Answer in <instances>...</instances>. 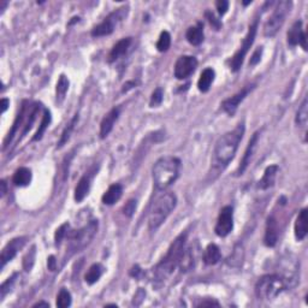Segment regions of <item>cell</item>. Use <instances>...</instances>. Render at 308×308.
Wrapping results in <instances>:
<instances>
[{"mask_svg":"<svg viewBox=\"0 0 308 308\" xmlns=\"http://www.w3.org/2000/svg\"><path fill=\"white\" fill-rule=\"evenodd\" d=\"M246 127L242 122L234 130L228 131L218 139L212 157V170L220 172L231 163L237 152L238 146L243 139Z\"/></svg>","mask_w":308,"mask_h":308,"instance_id":"obj_1","label":"cell"},{"mask_svg":"<svg viewBox=\"0 0 308 308\" xmlns=\"http://www.w3.org/2000/svg\"><path fill=\"white\" fill-rule=\"evenodd\" d=\"M185 243H187V232H184V234L182 232L172 242L163 260L153 268L155 279L165 280L167 277L171 276L175 268L179 265V261H181V258L185 249Z\"/></svg>","mask_w":308,"mask_h":308,"instance_id":"obj_2","label":"cell"},{"mask_svg":"<svg viewBox=\"0 0 308 308\" xmlns=\"http://www.w3.org/2000/svg\"><path fill=\"white\" fill-rule=\"evenodd\" d=\"M179 169H181V160L177 157L166 155L158 159L152 170L155 188L158 190H165L166 188H169L178 178Z\"/></svg>","mask_w":308,"mask_h":308,"instance_id":"obj_3","label":"cell"},{"mask_svg":"<svg viewBox=\"0 0 308 308\" xmlns=\"http://www.w3.org/2000/svg\"><path fill=\"white\" fill-rule=\"evenodd\" d=\"M177 205V197L173 193H165L155 200L148 216L149 230L155 231L171 214Z\"/></svg>","mask_w":308,"mask_h":308,"instance_id":"obj_4","label":"cell"},{"mask_svg":"<svg viewBox=\"0 0 308 308\" xmlns=\"http://www.w3.org/2000/svg\"><path fill=\"white\" fill-rule=\"evenodd\" d=\"M99 223L98 220H91L87 225L83 226L82 229L76 230V231L68 232V248L67 254L69 253V256H73L74 254L82 252L87 246L93 241L98 232Z\"/></svg>","mask_w":308,"mask_h":308,"instance_id":"obj_5","label":"cell"},{"mask_svg":"<svg viewBox=\"0 0 308 308\" xmlns=\"http://www.w3.org/2000/svg\"><path fill=\"white\" fill-rule=\"evenodd\" d=\"M288 288L285 279L279 274H265L255 284V295L259 300H273Z\"/></svg>","mask_w":308,"mask_h":308,"instance_id":"obj_6","label":"cell"},{"mask_svg":"<svg viewBox=\"0 0 308 308\" xmlns=\"http://www.w3.org/2000/svg\"><path fill=\"white\" fill-rule=\"evenodd\" d=\"M291 7L292 3L286 2V0L278 3L273 13H272L264 25V35L266 38H273L278 31L282 28L284 22H285L286 16H288L290 10H291Z\"/></svg>","mask_w":308,"mask_h":308,"instance_id":"obj_7","label":"cell"},{"mask_svg":"<svg viewBox=\"0 0 308 308\" xmlns=\"http://www.w3.org/2000/svg\"><path fill=\"white\" fill-rule=\"evenodd\" d=\"M128 11L129 9L128 8H119L117 10H115L113 13H111L109 16L106 17L105 20L103 21L101 23H99L98 26H95L94 28L92 29V37L93 38H101V37H107V35H111L113 32H115L116 27H117L119 23L123 21L125 17H127Z\"/></svg>","mask_w":308,"mask_h":308,"instance_id":"obj_8","label":"cell"},{"mask_svg":"<svg viewBox=\"0 0 308 308\" xmlns=\"http://www.w3.org/2000/svg\"><path fill=\"white\" fill-rule=\"evenodd\" d=\"M258 25H259V21L258 20L254 21L253 25L249 27V29H248L246 38H244L243 41H242L240 50H238L237 52L232 56L231 61H230V69H231V71H234V73H237V71L242 68L244 58H246L248 52H249L250 47H252V45L254 44V40H255L256 33H258Z\"/></svg>","mask_w":308,"mask_h":308,"instance_id":"obj_9","label":"cell"},{"mask_svg":"<svg viewBox=\"0 0 308 308\" xmlns=\"http://www.w3.org/2000/svg\"><path fill=\"white\" fill-rule=\"evenodd\" d=\"M234 229V208L232 206H224L220 210L216 224V235L219 237H226Z\"/></svg>","mask_w":308,"mask_h":308,"instance_id":"obj_10","label":"cell"},{"mask_svg":"<svg viewBox=\"0 0 308 308\" xmlns=\"http://www.w3.org/2000/svg\"><path fill=\"white\" fill-rule=\"evenodd\" d=\"M197 68V59L193 56L179 57L173 69V75L177 80H185L194 74Z\"/></svg>","mask_w":308,"mask_h":308,"instance_id":"obj_11","label":"cell"},{"mask_svg":"<svg viewBox=\"0 0 308 308\" xmlns=\"http://www.w3.org/2000/svg\"><path fill=\"white\" fill-rule=\"evenodd\" d=\"M254 88H255V85H248L246 87H243L240 92L236 93L235 95L225 99V100L220 104L223 111L226 112L229 116H231L232 117V116L236 113V111H237L240 104L247 98V95L249 94V93H252L254 91Z\"/></svg>","mask_w":308,"mask_h":308,"instance_id":"obj_12","label":"cell"},{"mask_svg":"<svg viewBox=\"0 0 308 308\" xmlns=\"http://www.w3.org/2000/svg\"><path fill=\"white\" fill-rule=\"evenodd\" d=\"M27 243V237H16L11 240L2 252V267H4L9 261H11L17 255L19 250L22 249Z\"/></svg>","mask_w":308,"mask_h":308,"instance_id":"obj_13","label":"cell"},{"mask_svg":"<svg viewBox=\"0 0 308 308\" xmlns=\"http://www.w3.org/2000/svg\"><path fill=\"white\" fill-rule=\"evenodd\" d=\"M258 140H259V131L253 134V136L250 137L249 142H248V146L244 151L243 157H242V160L240 163V166L238 169L236 170V176H242L244 173V171L247 170V167L249 166L250 160H252V157L254 154V151H255L256 145H258Z\"/></svg>","mask_w":308,"mask_h":308,"instance_id":"obj_14","label":"cell"},{"mask_svg":"<svg viewBox=\"0 0 308 308\" xmlns=\"http://www.w3.org/2000/svg\"><path fill=\"white\" fill-rule=\"evenodd\" d=\"M119 115H121V107L117 106L113 107L111 111L103 118L100 123V139H105L110 135L113 127H115V123L119 118Z\"/></svg>","mask_w":308,"mask_h":308,"instance_id":"obj_15","label":"cell"},{"mask_svg":"<svg viewBox=\"0 0 308 308\" xmlns=\"http://www.w3.org/2000/svg\"><path fill=\"white\" fill-rule=\"evenodd\" d=\"M278 240V224L274 216H270L266 222L264 243L266 247H274Z\"/></svg>","mask_w":308,"mask_h":308,"instance_id":"obj_16","label":"cell"},{"mask_svg":"<svg viewBox=\"0 0 308 308\" xmlns=\"http://www.w3.org/2000/svg\"><path fill=\"white\" fill-rule=\"evenodd\" d=\"M92 185V175L91 173H86L83 175L81 179L77 183L76 188H75V201L76 202H82L86 199L87 195L89 194Z\"/></svg>","mask_w":308,"mask_h":308,"instance_id":"obj_17","label":"cell"},{"mask_svg":"<svg viewBox=\"0 0 308 308\" xmlns=\"http://www.w3.org/2000/svg\"><path fill=\"white\" fill-rule=\"evenodd\" d=\"M122 195H123V187L119 183H113L105 191V194L101 197V201H103L104 205L107 206L115 205L116 202L119 201Z\"/></svg>","mask_w":308,"mask_h":308,"instance_id":"obj_18","label":"cell"},{"mask_svg":"<svg viewBox=\"0 0 308 308\" xmlns=\"http://www.w3.org/2000/svg\"><path fill=\"white\" fill-rule=\"evenodd\" d=\"M131 43H133V39L131 38L121 39V40L112 47L111 52H110L109 55V62L113 63L121 58V57H123L125 53L128 52V50H129Z\"/></svg>","mask_w":308,"mask_h":308,"instance_id":"obj_19","label":"cell"},{"mask_svg":"<svg viewBox=\"0 0 308 308\" xmlns=\"http://www.w3.org/2000/svg\"><path fill=\"white\" fill-rule=\"evenodd\" d=\"M278 170H279L278 165H270L266 167L264 175H262L261 179L258 182V188H260L261 190H266L270 189L271 187H273L274 182H276Z\"/></svg>","mask_w":308,"mask_h":308,"instance_id":"obj_20","label":"cell"},{"mask_svg":"<svg viewBox=\"0 0 308 308\" xmlns=\"http://www.w3.org/2000/svg\"><path fill=\"white\" fill-rule=\"evenodd\" d=\"M307 208H302L300 211V213H298L297 218H296V222H295V237L297 241H302L304 240V237L307 236Z\"/></svg>","mask_w":308,"mask_h":308,"instance_id":"obj_21","label":"cell"},{"mask_svg":"<svg viewBox=\"0 0 308 308\" xmlns=\"http://www.w3.org/2000/svg\"><path fill=\"white\" fill-rule=\"evenodd\" d=\"M185 38H187L188 43L193 46H199L203 41V26L201 22H197L196 26L189 27L185 33Z\"/></svg>","mask_w":308,"mask_h":308,"instance_id":"obj_22","label":"cell"},{"mask_svg":"<svg viewBox=\"0 0 308 308\" xmlns=\"http://www.w3.org/2000/svg\"><path fill=\"white\" fill-rule=\"evenodd\" d=\"M216 73L212 68H206L200 75V79L197 81V89L201 93H207L210 91L212 83H213Z\"/></svg>","mask_w":308,"mask_h":308,"instance_id":"obj_23","label":"cell"},{"mask_svg":"<svg viewBox=\"0 0 308 308\" xmlns=\"http://www.w3.org/2000/svg\"><path fill=\"white\" fill-rule=\"evenodd\" d=\"M203 262L206 265H216L222 259V253H220L219 247L217 244L211 243L206 247L205 252H203Z\"/></svg>","mask_w":308,"mask_h":308,"instance_id":"obj_24","label":"cell"},{"mask_svg":"<svg viewBox=\"0 0 308 308\" xmlns=\"http://www.w3.org/2000/svg\"><path fill=\"white\" fill-rule=\"evenodd\" d=\"M32 177L33 175L31 169H28V167H20L14 173L13 182L16 187H27V185L31 184Z\"/></svg>","mask_w":308,"mask_h":308,"instance_id":"obj_25","label":"cell"},{"mask_svg":"<svg viewBox=\"0 0 308 308\" xmlns=\"http://www.w3.org/2000/svg\"><path fill=\"white\" fill-rule=\"evenodd\" d=\"M194 266H195V252H194L193 247H185L178 267L181 268L182 272H188L193 270Z\"/></svg>","mask_w":308,"mask_h":308,"instance_id":"obj_26","label":"cell"},{"mask_svg":"<svg viewBox=\"0 0 308 308\" xmlns=\"http://www.w3.org/2000/svg\"><path fill=\"white\" fill-rule=\"evenodd\" d=\"M304 31L302 29V21H296L291 28L289 29L288 34H286V39H288V45L291 47L297 46L300 45L301 37L303 35Z\"/></svg>","mask_w":308,"mask_h":308,"instance_id":"obj_27","label":"cell"},{"mask_svg":"<svg viewBox=\"0 0 308 308\" xmlns=\"http://www.w3.org/2000/svg\"><path fill=\"white\" fill-rule=\"evenodd\" d=\"M104 271H105V267L101 264H99V262L93 264L91 267L88 268V271H87L85 276L86 283L89 284V285H93L94 283H97L104 274Z\"/></svg>","mask_w":308,"mask_h":308,"instance_id":"obj_28","label":"cell"},{"mask_svg":"<svg viewBox=\"0 0 308 308\" xmlns=\"http://www.w3.org/2000/svg\"><path fill=\"white\" fill-rule=\"evenodd\" d=\"M51 121H52V116H51L50 110L44 109V113H43V119H41V123L39 125V129L37 133H35V135L33 136V141H40L41 139H43L44 134L46 133L47 128L50 127Z\"/></svg>","mask_w":308,"mask_h":308,"instance_id":"obj_29","label":"cell"},{"mask_svg":"<svg viewBox=\"0 0 308 308\" xmlns=\"http://www.w3.org/2000/svg\"><path fill=\"white\" fill-rule=\"evenodd\" d=\"M307 121H308V101L307 98H304L303 101L301 103L300 107H298L297 112H296L295 122L298 127L306 128Z\"/></svg>","mask_w":308,"mask_h":308,"instance_id":"obj_30","label":"cell"},{"mask_svg":"<svg viewBox=\"0 0 308 308\" xmlns=\"http://www.w3.org/2000/svg\"><path fill=\"white\" fill-rule=\"evenodd\" d=\"M69 85H70V82H69L68 77L65 76V75H61L58 82H57V88H56L57 101H58L59 104L63 103V100L65 99V95H67V93L69 91Z\"/></svg>","mask_w":308,"mask_h":308,"instance_id":"obj_31","label":"cell"},{"mask_svg":"<svg viewBox=\"0 0 308 308\" xmlns=\"http://www.w3.org/2000/svg\"><path fill=\"white\" fill-rule=\"evenodd\" d=\"M77 122H79V115H75L73 119H71L70 122H69V124H67V127L64 128V130H63L61 140H59L58 142V148H62L63 146L65 145L69 141V139H70L71 133H73V130L75 129V125L77 124Z\"/></svg>","mask_w":308,"mask_h":308,"instance_id":"obj_32","label":"cell"},{"mask_svg":"<svg viewBox=\"0 0 308 308\" xmlns=\"http://www.w3.org/2000/svg\"><path fill=\"white\" fill-rule=\"evenodd\" d=\"M71 294L70 291H68L65 288H62L61 291L58 292V295H57V301L56 304L57 307L59 308H67L71 306Z\"/></svg>","mask_w":308,"mask_h":308,"instance_id":"obj_33","label":"cell"},{"mask_svg":"<svg viewBox=\"0 0 308 308\" xmlns=\"http://www.w3.org/2000/svg\"><path fill=\"white\" fill-rule=\"evenodd\" d=\"M170 46H171V35L166 31L161 32L160 37L158 39L157 50L159 51V52H166V51H169Z\"/></svg>","mask_w":308,"mask_h":308,"instance_id":"obj_34","label":"cell"},{"mask_svg":"<svg viewBox=\"0 0 308 308\" xmlns=\"http://www.w3.org/2000/svg\"><path fill=\"white\" fill-rule=\"evenodd\" d=\"M163 100H164V92L160 87H158V88L152 93L151 100H149V106L158 107L159 105H161Z\"/></svg>","mask_w":308,"mask_h":308,"instance_id":"obj_35","label":"cell"},{"mask_svg":"<svg viewBox=\"0 0 308 308\" xmlns=\"http://www.w3.org/2000/svg\"><path fill=\"white\" fill-rule=\"evenodd\" d=\"M69 228H70L69 223H64V224H63V225H61L58 229H57V231H56V234H55L56 246H61L62 241L64 240V238L68 236Z\"/></svg>","mask_w":308,"mask_h":308,"instance_id":"obj_36","label":"cell"},{"mask_svg":"<svg viewBox=\"0 0 308 308\" xmlns=\"http://www.w3.org/2000/svg\"><path fill=\"white\" fill-rule=\"evenodd\" d=\"M16 277H17V273H15L13 277L8 278L7 282H4L2 284V286H0V297H2V300L5 297V296H7L8 292L10 291L11 290L10 288H13V284L15 283V280H16Z\"/></svg>","mask_w":308,"mask_h":308,"instance_id":"obj_37","label":"cell"},{"mask_svg":"<svg viewBox=\"0 0 308 308\" xmlns=\"http://www.w3.org/2000/svg\"><path fill=\"white\" fill-rule=\"evenodd\" d=\"M205 17H206V20L208 21V23H210L213 29H216V31H219V29L222 28V22H220V20H218L217 17L214 16L213 13H211V11H206Z\"/></svg>","mask_w":308,"mask_h":308,"instance_id":"obj_38","label":"cell"},{"mask_svg":"<svg viewBox=\"0 0 308 308\" xmlns=\"http://www.w3.org/2000/svg\"><path fill=\"white\" fill-rule=\"evenodd\" d=\"M35 260V247L32 248V250L26 255L25 260H23V267L26 271H31L33 265H34Z\"/></svg>","mask_w":308,"mask_h":308,"instance_id":"obj_39","label":"cell"},{"mask_svg":"<svg viewBox=\"0 0 308 308\" xmlns=\"http://www.w3.org/2000/svg\"><path fill=\"white\" fill-rule=\"evenodd\" d=\"M136 206H137V201L135 199H131L124 205L123 207V213L127 217H133V214L135 213L136 211Z\"/></svg>","mask_w":308,"mask_h":308,"instance_id":"obj_40","label":"cell"},{"mask_svg":"<svg viewBox=\"0 0 308 308\" xmlns=\"http://www.w3.org/2000/svg\"><path fill=\"white\" fill-rule=\"evenodd\" d=\"M216 8L218 10V14H219L220 16H224L229 10V2H226V0H219V2L216 3Z\"/></svg>","mask_w":308,"mask_h":308,"instance_id":"obj_41","label":"cell"},{"mask_svg":"<svg viewBox=\"0 0 308 308\" xmlns=\"http://www.w3.org/2000/svg\"><path fill=\"white\" fill-rule=\"evenodd\" d=\"M261 56H262V47H258V49L255 50V52L253 53L252 58H250L249 65H252V67H254V65H256V64H258V63H260Z\"/></svg>","mask_w":308,"mask_h":308,"instance_id":"obj_42","label":"cell"},{"mask_svg":"<svg viewBox=\"0 0 308 308\" xmlns=\"http://www.w3.org/2000/svg\"><path fill=\"white\" fill-rule=\"evenodd\" d=\"M47 266H49V270L50 271H55L57 268V260L53 255L49 256V259H47Z\"/></svg>","mask_w":308,"mask_h":308,"instance_id":"obj_43","label":"cell"},{"mask_svg":"<svg viewBox=\"0 0 308 308\" xmlns=\"http://www.w3.org/2000/svg\"><path fill=\"white\" fill-rule=\"evenodd\" d=\"M199 307H203V306H219V303H218L217 301H202L201 303L197 304Z\"/></svg>","mask_w":308,"mask_h":308,"instance_id":"obj_44","label":"cell"},{"mask_svg":"<svg viewBox=\"0 0 308 308\" xmlns=\"http://www.w3.org/2000/svg\"><path fill=\"white\" fill-rule=\"evenodd\" d=\"M136 86V83L134 82V81H129V82H127L125 83V85L123 86V89H122V92H128L129 91V89H131L133 88V87H135Z\"/></svg>","mask_w":308,"mask_h":308,"instance_id":"obj_45","label":"cell"},{"mask_svg":"<svg viewBox=\"0 0 308 308\" xmlns=\"http://www.w3.org/2000/svg\"><path fill=\"white\" fill-rule=\"evenodd\" d=\"M10 105V100L9 99H2V113H4Z\"/></svg>","mask_w":308,"mask_h":308,"instance_id":"obj_46","label":"cell"},{"mask_svg":"<svg viewBox=\"0 0 308 308\" xmlns=\"http://www.w3.org/2000/svg\"><path fill=\"white\" fill-rule=\"evenodd\" d=\"M141 273V268L139 267V266H135V267H133L131 268V271H130V274L133 277H139V274Z\"/></svg>","mask_w":308,"mask_h":308,"instance_id":"obj_47","label":"cell"},{"mask_svg":"<svg viewBox=\"0 0 308 308\" xmlns=\"http://www.w3.org/2000/svg\"><path fill=\"white\" fill-rule=\"evenodd\" d=\"M0 185H2V191H0V193H2V196H4L5 194H7V182L3 179V181L0 182Z\"/></svg>","mask_w":308,"mask_h":308,"instance_id":"obj_48","label":"cell"},{"mask_svg":"<svg viewBox=\"0 0 308 308\" xmlns=\"http://www.w3.org/2000/svg\"><path fill=\"white\" fill-rule=\"evenodd\" d=\"M33 307H50V303H49V302L40 301V302H38V303H35Z\"/></svg>","mask_w":308,"mask_h":308,"instance_id":"obj_49","label":"cell"},{"mask_svg":"<svg viewBox=\"0 0 308 308\" xmlns=\"http://www.w3.org/2000/svg\"><path fill=\"white\" fill-rule=\"evenodd\" d=\"M249 4H252V0H249V2H243L244 7H247V5H249Z\"/></svg>","mask_w":308,"mask_h":308,"instance_id":"obj_50","label":"cell"}]
</instances>
